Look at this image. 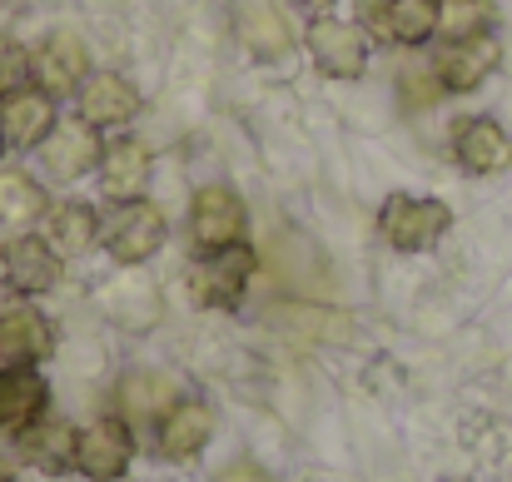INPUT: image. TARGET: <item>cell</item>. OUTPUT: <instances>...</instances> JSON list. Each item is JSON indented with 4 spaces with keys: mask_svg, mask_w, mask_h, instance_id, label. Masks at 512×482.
Masks as SVG:
<instances>
[{
    "mask_svg": "<svg viewBox=\"0 0 512 482\" xmlns=\"http://www.w3.org/2000/svg\"><path fill=\"white\" fill-rule=\"evenodd\" d=\"M448 229H453V209H448L443 199L393 194V199L378 209V234H383L398 254H423V249H433Z\"/></svg>",
    "mask_w": 512,
    "mask_h": 482,
    "instance_id": "obj_1",
    "label": "cell"
},
{
    "mask_svg": "<svg viewBox=\"0 0 512 482\" xmlns=\"http://www.w3.org/2000/svg\"><path fill=\"white\" fill-rule=\"evenodd\" d=\"M165 234H170V224H165L160 204H150L145 194L140 199H120L110 209V219L100 224V239H105V249H110L115 264H145V259H155V249L165 244Z\"/></svg>",
    "mask_w": 512,
    "mask_h": 482,
    "instance_id": "obj_2",
    "label": "cell"
},
{
    "mask_svg": "<svg viewBox=\"0 0 512 482\" xmlns=\"http://www.w3.org/2000/svg\"><path fill=\"white\" fill-rule=\"evenodd\" d=\"M249 274H254V254L244 244L209 249L189 264V294L204 309H239V299L249 289Z\"/></svg>",
    "mask_w": 512,
    "mask_h": 482,
    "instance_id": "obj_3",
    "label": "cell"
},
{
    "mask_svg": "<svg viewBox=\"0 0 512 482\" xmlns=\"http://www.w3.org/2000/svg\"><path fill=\"white\" fill-rule=\"evenodd\" d=\"M244 224H249L244 199H239L229 184H204V189L189 199V239H194L199 254L239 244V239H244Z\"/></svg>",
    "mask_w": 512,
    "mask_h": 482,
    "instance_id": "obj_4",
    "label": "cell"
},
{
    "mask_svg": "<svg viewBox=\"0 0 512 482\" xmlns=\"http://www.w3.org/2000/svg\"><path fill=\"white\" fill-rule=\"evenodd\" d=\"M314 65L329 75V80H358L368 70V30L353 25V20H339V15H319L304 35Z\"/></svg>",
    "mask_w": 512,
    "mask_h": 482,
    "instance_id": "obj_5",
    "label": "cell"
},
{
    "mask_svg": "<svg viewBox=\"0 0 512 482\" xmlns=\"http://www.w3.org/2000/svg\"><path fill=\"white\" fill-rule=\"evenodd\" d=\"M498 65H503V45H498V35H493V30H473V35H453V40L438 50L433 75L443 80V90L468 95V90H478Z\"/></svg>",
    "mask_w": 512,
    "mask_h": 482,
    "instance_id": "obj_6",
    "label": "cell"
},
{
    "mask_svg": "<svg viewBox=\"0 0 512 482\" xmlns=\"http://www.w3.org/2000/svg\"><path fill=\"white\" fill-rule=\"evenodd\" d=\"M30 75H35V85H40L45 95H75V90L85 85V75H90V50H85V40L70 35V30L45 35V40L30 50Z\"/></svg>",
    "mask_w": 512,
    "mask_h": 482,
    "instance_id": "obj_7",
    "label": "cell"
},
{
    "mask_svg": "<svg viewBox=\"0 0 512 482\" xmlns=\"http://www.w3.org/2000/svg\"><path fill=\"white\" fill-rule=\"evenodd\" d=\"M100 155H105V145H100L95 125H85V120L75 115V120H60V125L50 130V140L40 145V169H45V179L70 184V179L100 169Z\"/></svg>",
    "mask_w": 512,
    "mask_h": 482,
    "instance_id": "obj_8",
    "label": "cell"
},
{
    "mask_svg": "<svg viewBox=\"0 0 512 482\" xmlns=\"http://www.w3.org/2000/svg\"><path fill=\"white\" fill-rule=\"evenodd\" d=\"M130 458H135V438H130V423H125V418H100V423H90V428L80 433V443H75V468L90 482L125 478Z\"/></svg>",
    "mask_w": 512,
    "mask_h": 482,
    "instance_id": "obj_9",
    "label": "cell"
},
{
    "mask_svg": "<svg viewBox=\"0 0 512 482\" xmlns=\"http://www.w3.org/2000/svg\"><path fill=\"white\" fill-rule=\"evenodd\" d=\"M5 284L25 299L50 294L60 284V254L50 249L45 234H15L5 244Z\"/></svg>",
    "mask_w": 512,
    "mask_h": 482,
    "instance_id": "obj_10",
    "label": "cell"
},
{
    "mask_svg": "<svg viewBox=\"0 0 512 482\" xmlns=\"http://www.w3.org/2000/svg\"><path fill=\"white\" fill-rule=\"evenodd\" d=\"M453 160L463 164L468 174H503L512 164V135L498 120H488V115L458 120V130H453Z\"/></svg>",
    "mask_w": 512,
    "mask_h": 482,
    "instance_id": "obj_11",
    "label": "cell"
},
{
    "mask_svg": "<svg viewBox=\"0 0 512 482\" xmlns=\"http://www.w3.org/2000/svg\"><path fill=\"white\" fill-rule=\"evenodd\" d=\"M55 125H60V115L45 90H15L10 100H0V130H5L10 150H40Z\"/></svg>",
    "mask_w": 512,
    "mask_h": 482,
    "instance_id": "obj_12",
    "label": "cell"
},
{
    "mask_svg": "<svg viewBox=\"0 0 512 482\" xmlns=\"http://www.w3.org/2000/svg\"><path fill=\"white\" fill-rule=\"evenodd\" d=\"M140 110V90L120 75H85V85L75 90V115L95 130L105 125H130Z\"/></svg>",
    "mask_w": 512,
    "mask_h": 482,
    "instance_id": "obj_13",
    "label": "cell"
},
{
    "mask_svg": "<svg viewBox=\"0 0 512 482\" xmlns=\"http://www.w3.org/2000/svg\"><path fill=\"white\" fill-rule=\"evenodd\" d=\"M234 30H239V45L259 60H284L294 50V30L269 0H239Z\"/></svg>",
    "mask_w": 512,
    "mask_h": 482,
    "instance_id": "obj_14",
    "label": "cell"
},
{
    "mask_svg": "<svg viewBox=\"0 0 512 482\" xmlns=\"http://www.w3.org/2000/svg\"><path fill=\"white\" fill-rule=\"evenodd\" d=\"M45 403H50V388H45V378L30 363L0 368V428L5 433H20V428L40 423Z\"/></svg>",
    "mask_w": 512,
    "mask_h": 482,
    "instance_id": "obj_15",
    "label": "cell"
},
{
    "mask_svg": "<svg viewBox=\"0 0 512 482\" xmlns=\"http://www.w3.org/2000/svg\"><path fill=\"white\" fill-rule=\"evenodd\" d=\"M150 150L140 145V140H110L105 145V155H100V189L110 194V199H140L145 194V184H150Z\"/></svg>",
    "mask_w": 512,
    "mask_h": 482,
    "instance_id": "obj_16",
    "label": "cell"
},
{
    "mask_svg": "<svg viewBox=\"0 0 512 482\" xmlns=\"http://www.w3.org/2000/svg\"><path fill=\"white\" fill-rule=\"evenodd\" d=\"M100 214H95V204H85V199H55L50 209H45V239H50V249L55 254H85L95 239H100Z\"/></svg>",
    "mask_w": 512,
    "mask_h": 482,
    "instance_id": "obj_17",
    "label": "cell"
},
{
    "mask_svg": "<svg viewBox=\"0 0 512 482\" xmlns=\"http://www.w3.org/2000/svg\"><path fill=\"white\" fill-rule=\"evenodd\" d=\"M55 348V333L50 323L40 319L30 304H10L0 314V353L15 358V363H40L45 353Z\"/></svg>",
    "mask_w": 512,
    "mask_h": 482,
    "instance_id": "obj_18",
    "label": "cell"
},
{
    "mask_svg": "<svg viewBox=\"0 0 512 482\" xmlns=\"http://www.w3.org/2000/svg\"><path fill=\"white\" fill-rule=\"evenodd\" d=\"M209 428H214L209 408H204V403H194V398H179L170 413L160 418V453L174 458V463L194 458V453L209 443Z\"/></svg>",
    "mask_w": 512,
    "mask_h": 482,
    "instance_id": "obj_19",
    "label": "cell"
},
{
    "mask_svg": "<svg viewBox=\"0 0 512 482\" xmlns=\"http://www.w3.org/2000/svg\"><path fill=\"white\" fill-rule=\"evenodd\" d=\"M75 443H80V433L70 423H30V428H20V458L35 463L40 473H65L75 463Z\"/></svg>",
    "mask_w": 512,
    "mask_h": 482,
    "instance_id": "obj_20",
    "label": "cell"
},
{
    "mask_svg": "<svg viewBox=\"0 0 512 482\" xmlns=\"http://www.w3.org/2000/svg\"><path fill=\"white\" fill-rule=\"evenodd\" d=\"M438 15H443L438 0H383V5H378V20H383V30H388L398 45H423V40H433V35H438Z\"/></svg>",
    "mask_w": 512,
    "mask_h": 482,
    "instance_id": "obj_21",
    "label": "cell"
},
{
    "mask_svg": "<svg viewBox=\"0 0 512 482\" xmlns=\"http://www.w3.org/2000/svg\"><path fill=\"white\" fill-rule=\"evenodd\" d=\"M120 408H125V418H165L174 408V383L165 373L140 368L120 383Z\"/></svg>",
    "mask_w": 512,
    "mask_h": 482,
    "instance_id": "obj_22",
    "label": "cell"
},
{
    "mask_svg": "<svg viewBox=\"0 0 512 482\" xmlns=\"http://www.w3.org/2000/svg\"><path fill=\"white\" fill-rule=\"evenodd\" d=\"M45 189H40V179L35 174H25V169H0V219L5 224H30V219H40L45 214Z\"/></svg>",
    "mask_w": 512,
    "mask_h": 482,
    "instance_id": "obj_23",
    "label": "cell"
},
{
    "mask_svg": "<svg viewBox=\"0 0 512 482\" xmlns=\"http://www.w3.org/2000/svg\"><path fill=\"white\" fill-rule=\"evenodd\" d=\"M35 75H30V50L15 45V40H0V100H10L15 90H25Z\"/></svg>",
    "mask_w": 512,
    "mask_h": 482,
    "instance_id": "obj_24",
    "label": "cell"
},
{
    "mask_svg": "<svg viewBox=\"0 0 512 482\" xmlns=\"http://www.w3.org/2000/svg\"><path fill=\"white\" fill-rule=\"evenodd\" d=\"M488 25V5H478V0H453V5H443V15H438V30L453 40V35H473V30H483Z\"/></svg>",
    "mask_w": 512,
    "mask_h": 482,
    "instance_id": "obj_25",
    "label": "cell"
},
{
    "mask_svg": "<svg viewBox=\"0 0 512 482\" xmlns=\"http://www.w3.org/2000/svg\"><path fill=\"white\" fill-rule=\"evenodd\" d=\"M438 95H443V80H438V75H423V70L403 75V90H398V100H403L408 110H428Z\"/></svg>",
    "mask_w": 512,
    "mask_h": 482,
    "instance_id": "obj_26",
    "label": "cell"
},
{
    "mask_svg": "<svg viewBox=\"0 0 512 482\" xmlns=\"http://www.w3.org/2000/svg\"><path fill=\"white\" fill-rule=\"evenodd\" d=\"M214 482H269V473L259 468V463H249V458H239V463H229L224 473Z\"/></svg>",
    "mask_w": 512,
    "mask_h": 482,
    "instance_id": "obj_27",
    "label": "cell"
},
{
    "mask_svg": "<svg viewBox=\"0 0 512 482\" xmlns=\"http://www.w3.org/2000/svg\"><path fill=\"white\" fill-rule=\"evenodd\" d=\"M294 5H304V10H314V15H329L339 0H294Z\"/></svg>",
    "mask_w": 512,
    "mask_h": 482,
    "instance_id": "obj_28",
    "label": "cell"
},
{
    "mask_svg": "<svg viewBox=\"0 0 512 482\" xmlns=\"http://www.w3.org/2000/svg\"><path fill=\"white\" fill-rule=\"evenodd\" d=\"M0 155H5V130H0Z\"/></svg>",
    "mask_w": 512,
    "mask_h": 482,
    "instance_id": "obj_29",
    "label": "cell"
},
{
    "mask_svg": "<svg viewBox=\"0 0 512 482\" xmlns=\"http://www.w3.org/2000/svg\"><path fill=\"white\" fill-rule=\"evenodd\" d=\"M0 482H10V473H5V468H0Z\"/></svg>",
    "mask_w": 512,
    "mask_h": 482,
    "instance_id": "obj_30",
    "label": "cell"
}]
</instances>
